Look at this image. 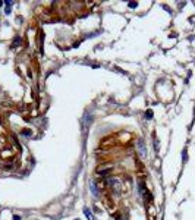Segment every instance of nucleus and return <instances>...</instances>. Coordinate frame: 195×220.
<instances>
[{
  "instance_id": "nucleus-1",
  "label": "nucleus",
  "mask_w": 195,
  "mask_h": 220,
  "mask_svg": "<svg viewBox=\"0 0 195 220\" xmlns=\"http://www.w3.org/2000/svg\"><path fill=\"white\" fill-rule=\"evenodd\" d=\"M91 122H93V115L87 112V113L84 115V120H82V123H84V129H87V128L90 126V123H91Z\"/></svg>"
},
{
  "instance_id": "nucleus-2",
  "label": "nucleus",
  "mask_w": 195,
  "mask_h": 220,
  "mask_svg": "<svg viewBox=\"0 0 195 220\" xmlns=\"http://www.w3.org/2000/svg\"><path fill=\"white\" fill-rule=\"evenodd\" d=\"M138 150L141 153V157H145V145H144V139L138 141Z\"/></svg>"
},
{
  "instance_id": "nucleus-3",
  "label": "nucleus",
  "mask_w": 195,
  "mask_h": 220,
  "mask_svg": "<svg viewBox=\"0 0 195 220\" xmlns=\"http://www.w3.org/2000/svg\"><path fill=\"white\" fill-rule=\"evenodd\" d=\"M90 189H91L93 195L97 198V197H98V189H97V185H95V182H94V180H91V182H90Z\"/></svg>"
},
{
  "instance_id": "nucleus-4",
  "label": "nucleus",
  "mask_w": 195,
  "mask_h": 220,
  "mask_svg": "<svg viewBox=\"0 0 195 220\" xmlns=\"http://www.w3.org/2000/svg\"><path fill=\"white\" fill-rule=\"evenodd\" d=\"M84 213H85V216L88 217V220H94V216L90 213V210H88V208H84Z\"/></svg>"
},
{
  "instance_id": "nucleus-5",
  "label": "nucleus",
  "mask_w": 195,
  "mask_h": 220,
  "mask_svg": "<svg viewBox=\"0 0 195 220\" xmlns=\"http://www.w3.org/2000/svg\"><path fill=\"white\" fill-rule=\"evenodd\" d=\"M22 134H24L25 137H29L32 132H31V129H22Z\"/></svg>"
},
{
  "instance_id": "nucleus-6",
  "label": "nucleus",
  "mask_w": 195,
  "mask_h": 220,
  "mask_svg": "<svg viewBox=\"0 0 195 220\" xmlns=\"http://www.w3.org/2000/svg\"><path fill=\"white\" fill-rule=\"evenodd\" d=\"M145 117H147V119H151V117H153V112H151V110H147Z\"/></svg>"
},
{
  "instance_id": "nucleus-7",
  "label": "nucleus",
  "mask_w": 195,
  "mask_h": 220,
  "mask_svg": "<svg viewBox=\"0 0 195 220\" xmlns=\"http://www.w3.org/2000/svg\"><path fill=\"white\" fill-rule=\"evenodd\" d=\"M113 217H114V220H122V216H120V213H116Z\"/></svg>"
},
{
  "instance_id": "nucleus-8",
  "label": "nucleus",
  "mask_w": 195,
  "mask_h": 220,
  "mask_svg": "<svg viewBox=\"0 0 195 220\" xmlns=\"http://www.w3.org/2000/svg\"><path fill=\"white\" fill-rule=\"evenodd\" d=\"M128 6L134 9V7H136V3H135V2H129V3H128Z\"/></svg>"
},
{
  "instance_id": "nucleus-9",
  "label": "nucleus",
  "mask_w": 195,
  "mask_h": 220,
  "mask_svg": "<svg viewBox=\"0 0 195 220\" xmlns=\"http://www.w3.org/2000/svg\"><path fill=\"white\" fill-rule=\"evenodd\" d=\"M19 41H21V38H19V37H16V38H15V43H13V46H18V44H19Z\"/></svg>"
},
{
  "instance_id": "nucleus-10",
  "label": "nucleus",
  "mask_w": 195,
  "mask_h": 220,
  "mask_svg": "<svg viewBox=\"0 0 195 220\" xmlns=\"http://www.w3.org/2000/svg\"><path fill=\"white\" fill-rule=\"evenodd\" d=\"M13 220H21V217L19 216H13Z\"/></svg>"
},
{
  "instance_id": "nucleus-11",
  "label": "nucleus",
  "mask_w": 195,
  "mask_h": 220,
  "mask_svg": "<svg viewBox=\"0 0 195 220\" xmlns=\"http://www.w3.org/2000/svg\"><path fill=\"white\" fill-rule=\"evenodd\" d=\"M75 220H79V219H75Z\"/></svg>"
}]
</instances>
